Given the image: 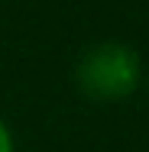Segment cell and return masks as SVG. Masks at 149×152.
<instances>
[{"instance_id":"obj_1","label":"cell","mask_w":149,"mask_h":152,"mask_svg":"<svg viewBox=\"0 0 149 152\" xmlns=\"http://www.w3.org/2000/svg\"><path fill=\"white\" fill-rule=\"evenodd\" d=\"M139 55L123 42H101L88 49L78 68L75 81L78 91L91 100H123L139 88Z\"/></svg>"},{"instance_id":"obj_2","label":"cell","mask_w":149,"mask_h":152,"mask_svg":"<svg viewBox=\"0 0 149 152\" xmlns=\"http://www.w3.org/2000/svg\"><path fill=\"white\" fill-rule=\"evenodd\" d=\"M0 152H13V136H10L3 120H0Z\"/></svg>"}]
</instances>
